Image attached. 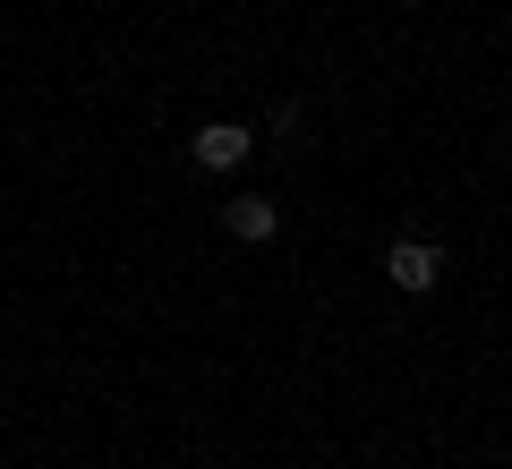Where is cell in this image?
<instances>
[{
  "mask_svg": "<svg viewBox=\"0 0 512 469\" xmlns=\"http://www.w3.org/2000/svg\"><path fill=\"white\" fill-rule=\"evenodd\" d=\"M188 154H197L205 171H239L256 154V128H239V120H205L197 137H188Z\"/></svg>",
  "mask_w": 512,
  "mask_h": 469,
  "instance_id": "obj_1",
  "label": "cell"
},
{
  "mask_svg": "<svg viewBox=\"0 0 512 469\" xmlns=\"http://www.w3.org/2000/svg\"><path fill=\"white\" fill-rule=\"evenodd\" d=\"M384 273H393V290H410V299H419V290H436V248H427V239H393V256H384Z\"/></svg>",
  "mask_w": 512,
  "mask_h": 469,
  "instance_id": "obj_2",
  "label": "cell"
},
{
  "mask_svg": "<svg viewBox=\"0 0 512 469\" xmlns=\"http://www.w3.org/2000/svg\"><path fill=\"white\" fill-rule=\"evenodd\" d=\"M222 222H231L239 239H274V231H282V214H274L265 197H231V205H222Z\"/></svg>",
  "mask_w": 512,
  "mask_h": 469,
  "instance_id": "obj_3",
  "label": "cell"
}]
</instances>
